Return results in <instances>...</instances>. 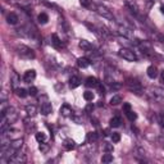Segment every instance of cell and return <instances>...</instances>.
Masks as SVG:
<instances>
[{
    "mask_svg": "<svg viewBox=\"0 0 164 164\" xmlns=\"http://www.w3.org/2000/svg\"><path fill=\"white\" fill-rule=\"evenodd\" d=\"M119 55H120V57H122L123 59L128 60V62H136V60H137L136 54L133 53L132 50L126 49V47H123V49H120V50H119Z\"/></svg>",
    "mask_w": 164,
    "mask_h": 164,
    "instance_id": "cell-1",
    "label": "cell"
},
{
    "mask_svg": "<svg viewBox=\"0 0 164 164\" xmlns=\"http://www.w3.org/2000/svg\"><path fill=\"white\" fill-rule=\"evenodd\" d=\"M18 54L21 55V57L27 58V59H32V58H35V54H33L32 49H30V47L24 46V45L18 46Z\"/></svg>",
    "mask_w": 164,
    "mask_h": 164,
    "instance_id": "cell-2",
    "label": "cell"
},
{
    "mask_svg": "<svg viewBox=\"0 0 164 164\" xmlns=\"http://www.w3.org/2000/svg\"><path fill=\"white\" fill-rule=\"evenodd\" d=\"M35 78H36V72L33 69H30L23 75V81L26 83H30V82H32Z\"/></svg>",
    "mask_w": 164,
    "mask_h": 164,
    "instance_id": "cell-3",
    "label": "cell"
},
{
    "mask_svg": "<svg viewBox=\"0 0 164 164\" xmlns=\"http://www.w3.org/2000/svg\"><path fill=\"white\" fill-rule=\"evenodd\" d=\"M51 112H53V105H51V103H49V101L42 103L41 104V114L49 115Z\"/></svg>",
    "mask_w": 164,
    "mask_h": 164,
    "instance_id": "cell-4",
    "label": "cell"
},
{
    "mask_svg": "<svg viewBox=\"0 0 164 164\" xmlns=\"http://www.w3.org/2000/svg\"><path fill=\"white\" fill-rule=\"evenodd\" d=\"M72 113H73V110L68 104H64L60 108V114L64 115V117H69V115H72Z\"/></svg>",
    "mask_w": 164,
    "mask_h": 164,
    "instance_id": "cell-5",
    "label": "cell"
},
{
    "mask_svg": "<svg viewBox=\"0 0 164 164\" xmlns=\"http://www.w3.org/2000/svg\"><path fill=\"white\" fill-rule=\"evenodd\" d=\"M80 85H81V78L78 76H72L69 78V87L71 89H76V87H78Z\"/></svg>",
    "mask_w": 164,
    "mask_h": 164,
    "instance_id": "cell-6",
    "label": "cell"
},
{
    "mask_svg": "<svg viewBox=\"0 0 164 164\" xmlns=\"http://www.w3.org/2000/svg\"><path fill=\"white\" fill-rule=\"evenodd\" d=\"M96 9H98V12L100 13L101 16H104V17H106V18H109V19H113V16H112V13L106 9V8H104V7H101V5H98L96 7Z\"/></svg>",
    "mask_w": 164,
    "mask_h": 164,
    "instance_id": "cell-7",
    "label": "cell"
},
{
    "mask_svg": "<svg viewBox=\"0 0 164 164\" xmlns=\"http://www.w3.org/2000/svg\"><path fill=\"white\" fill-rule=\"evenodd\" d=\"M146 75H148L149 78L154 80L155 77L158 76V69H157V67H155V66H150L148 69H146Z\"/></svg>",
    "mask_w": 164,
    "mask_h": 164,
    "instance_id": "cell-8",
    "label": "cell"
},
{
    "mask_svg": "<svg viewBox=\"0 0 164 164\" xmlns=\"http://www.w3.org/2000/svg\"><path fill=\"white\" fill-rule=\"evenodd\" d=\"M26 113H27L30 117H33V115H36V113H37V108H36V105H33V104L26 105Z\"/></svg>",
    "mask_w": 164,
    "mask_h": 164,
    "instance_id": "cell-9",
    "label": "cell"
},
{
    "mask_svg": "<svg viewBox=\"0 0 164 164\" xmlns=\"http://www.w3.org/2000/svg\"><path fill=\"white\" fill-rule=\"evenodd\" d=\"M85 85L87 86V87H96L99 85V81H98V78H95V77H87Z\"/></svg>",
    "mask_w": 164,
    "mask_h": 164,
    "instance_id": "cell-10",
    "label": "cell"
},
{
    "mask_svg": "<svg viewBox=\"0 0 164 164\" xmlns=\"http://www.w3.org/2000/svg\"><path fill=\"white\" fill-rule=\"evenodd\" d=\"M22 145H23V140H22V139H17V140H13V141L10 142V148H12L13 150H16V151L22 148Z\"/></svg>",
    "mask_w": 164,
    "mask_h": 164,
    "instance_id": "cell-11",
    "label": "cell"
},
{
    "mask_svg": "<svg viewBox=\"0 0 164 164\" xmlns=\"http://www.w3.org/2000/svg\"><path fill=\"white\" fill-rule=\"evenodd\" d=\"M18 16L14 14V13H9V14L7 16V22L9 24H17L18 23Z\"/></svg>",
    "mask_w": 164,
    "mask_h": 164,
    "instance_id": "cell-12",
    "label": "cell"
},
{
    "mask_svg": "<svg viewBox=\"0 0 164 164\" xmlns=\"http://www.w3.org/2000/svg\"><path fill=\"white\" fill-rule=\"evenodd\" d=\"M63 146H64V149H66L67 151H71V150H73V149L76 148V142L73 141V140H71V139H68V140L64 141Z\"/></svg>",
    "mask_w": 164,
    "mask_h": 164,
    "instance_id": "cell-13",
    "label": "cell"
},
{
    "mask_svg": "<svg viewBox=\"0 0 164 164\" xmlns=\"http://www.w3.org/2000/svg\"><path fill=\"white\" fill-rule=\"evenodd\" d=\"M120 123H122V119H120V117H113V118L109 120V126L113 127V128L119 127Z\"/></svg>",
    "mask_w": 164,
    "mask_h": 164,
    "instance_id": "cell-14",
    "label": "cell"
},
{
    "mask_svg": "<svg viewBox=\"0 0 164 164\" xmlns=\"http://www.w3.org/2000/svg\"><path fill=\"white\" fill-rule=\"evenodd\" d=\"M151 91H153V94L155 95V96H158L159 99H164V89H162V87H153Z\"/></svg>",
    "mask_w": 164,
    "mask_h": 164,
    "instance_id": "cell-15",
    "label": "cell"
},
{
    "mask_svg": "<svg viewBox=\"0 0 164 164\" xmlns=\"http://www.w3.org/2000/svg\"><path fill=\"white\" fill-rule=\"evenodd\" d=\"M77 63H78V66H80L81 68H87L90 64H91V62H90L87 58H78Z\"/></svg>",
    "mask_w": 164,
    "mask_h": 164,
    "instance_id": "cell-16",
    "label": "cell"
},
{
    "mask_svg": "<svg viewBox=\"0 0 164 164\" xmlns=\"http://www.w3.org/2000/svg\"><path fill=\"white\" fill-rule=\"evenodd\" d=\"M51 40H53V45L55 46V47H58V49H60V47H63V42L60 41V38L58 37V35H54L51 36Z\"/></svg>",
    "mask_w": 164,
    "mask_h": 164,
    "instance_id": "cell-17",
    "label": "cell"
},
{
    "mask_svg": "<svg viewBox=\"0 0 164 164\" xmlns=\"http://www.w3.org/2000/svg\"><path fill=\"white\" fill-rule=\"evenodd\" d=\"M80 47H81L82 50L89 51V50H91V49H92V45L90 44L89 41H86V40H81V41H80Z\"/></svg>",
    "mask_w": 164,
    "mask_h": 164,
    "instance_id": "cell-18",
    "label": "cell"
},
{
    "mask_svg": "<svg viewBox=\"0 0 164 164\" xmlns=\"http://www.w3.org/2000/svg\"><path fill=\"white\" fill-rule=\"evenodd\" d=\"M37 19H38V22H40V23L45 24V23H47V21H49V16H47L46 13H40Z\"/></svg>",
    "mask_w": 164,
    "mask_h": 164,
    "instance_id": "cell-19",
    "label": "cell"
},
{
    "mask_svg": "<svg viewBox=\"0 0 164 164\" xmlns=\"http://www.w3.org/2000/svg\"><path fill=\"white\" fill-rule=\"evenodd\" d=\"M122 103V98L119 96V95H114V96H112L110 99V104L112 105H118Z\"/></svg>",
    "mask_w": 164,
    "mask_h": 164,
    "instance_id": "cell-20",
    "label": "cell"
},
{
    "mask_svg": "<svg viewBox=\"0 0 164 164\" xmlns=\"http://www.w3.org/2000/svg\"><path fill=\"white\" fill-rule=\"evenodd\" d=\"M16 94H17V96H19V98H26L27 95H30L27 90H24V89H17Z\"/></svg>",
    "mask_w": 164,
    "mask_h": 164,
    "instance_id": "cell-21",
    "label": "cell"
},
{
    "mask_svg": "<svg viewBox=\"0 0 164 164\" xmlns=\"http://www.w3.org/2000/svg\"><path fill=\"white\" fill-rule=\"evenodd\" d=\"M101 162L103 163H110V162H113V155L109 154V153H106L103 155V158H101Z\"/></svg>",
    "mask_w": 164,
    "mask_h": 164,
    "instance_id": "cell-22",
    "label": "cell"
},
{
    "mask_svg": "<svg viewBox=\"0 0 164 164\" xmlns=\"http://www.w3.org/2000/svg\"><path fill=\"white\" fill-rule=\"evenodd\" d=\"M94 92H91V91H86V92H83V99L86 101H92L94 100Z\"/></svg>",
    "mask_w": 164,
    "mask_h": 164,
    "instance_id": "cell-23",
    "label": "cell"
},
{
    "mask_svg": "<svg viewBox=\"0 0 164 164\" xmlns=\"http://www.w3.org/2000/svg\"><path fill=\"white\" fill-rule=\"evenodd\" d=\"M35 137H36V140H37L38 142H44V141L46 140V136H45V133H42V132H36Z\"/></svg>",
    "mask_w": 164,
    "mask_h": 164,
    "instance_id": "cell-24",
    "label": "cell"
},
{
    "mask_svg": "<svg viewBox=\"0 0 164 164\" xmlns=\"http://www.w3.org/2000/svg\"><path fill=\"white\" fill-rule=\"evenodd\" d=\"M126 115H127V118H128L129 120H132V122H133V120H135V119L137 118V114H136L133 110H129V112H127Z\"/></svg>",
    "mask_w": 164,
    "mask_h": 164,
    "instance_id": "cell-25",
    "label": "cell"
},
{
    "mask_svg": "<svg viewBox=\"0 0 164 164\" xmlns=\"http://www.w3.org/2000/svg\"><path fill=\"white\" fill-rule=\"evenodd\" d=\"M87 140H89V141H96V140H98L96 132H89V133H87Z\"/></svg>",
    "mask_w": 164,
    "mask_h": 164,
    "instance_id": "cell-26",
    "label": "cell"
},
{
    "mask_svg": "<svg viewBox=\"0 0 164 164\" xmlns=\"http://www.w3.org/2000/svg\"><path fill=\"white\" fill-rule=\"evenodd\" d=\"M119 140H120V135L118 132L112 133V141H113V142H119Z\"/></svg>",
    "mask_w": 164,
    "mask_h": 164,
    "instance_id": "cell-27",
    "label": "cell"
},
{
    "mask_svg": "<svg viewBox=\"0 0 164 164\" xmlns=\"http://www.w3.org/2000/svg\"><path fill=\"white\" fill-rule=\"evenodd\" d=\"M85 110H86V113H91V112L94 110V104H92V103H90V104L86 105Z\"/></svg>",
    "mask_w": 164,
    "mask_h": 164,
    "instance_id": "cell-28",
    "label": "cell"
},
{
    "mask_svg": "<svg viewBox=\"0 0 164 164\" xmlns=\"http://www.w3.org/2000/svg\"><path fill=\"white\" fill-rule=\"evenodd\" d=\"M96 89L99 90V92H100L101 95H104V94H105V89H104V86H103V85L100 83V82H99V85L96 86Z\"/></svg>",
    "mask_w": 164,
    "mask_h": 164,
    "instance_id": "cell-29",
    "label": "cell"
},
{
    "mask_svg": "<svg viewBox=\"0 0 164 164\" xmlns=\"http://www.w3.org/2000/svg\"><path fill=\"white\" fill-rule=\"evenodd\" d=\"M28 94L31 95V96H36V94H37V89H36V87H30Z\"/></svg>",
    "mask_w": 164,
    "mask_h": 164,
    "instance_id": "cell-30",
    "label": "cell"
},
{
    "mask_svg": "<svg viewBox=\"0 0 164 164\" xmlns=\"http://www.w3.org/2000/svg\"><path fill=\"white\" fill-rule=\"evenodd\" d=\"M104 149H105V151L106 153H112L114 150V148L112 145H109V144H105V146H104Z\"/></svg>",
    "mask_w": 164,
    "mask_h": 164,
    "instance_id": "cell-31",
    "label": "cell"
},
{
    "mask_svg": "<svg viewBox=\"0 0 164 164\" xmlns=\"http://www.w3.org/2000/svg\"><path fill=\"white\" fill-rule=\"evenodd\" d=\"M123 110L126 112V113H127V112H129V110H132V109H131V104H128V103H124V104H123Z\"/></svg>",
    "mask_w": 164,
    "mask_h": 164,
    "instance_id": "cell-32",
    "label": "cell"
},
{
    "mask_svg": "<svg viewBox=\"0 0 164 164\" xmlns=\"http://www.w3.org/2000/svg\"><path fill=\"white\" fill-rule=\"evenodd\" d=\"M159 123H160V126L164 128V114L159 115Z\"/></svg>",
    "mask_w": 164,
    "mask_h": 164,
    "instance_id": "cell-33",
    "label": "cell"
},
{
    "mask_svg": "<svg viewBox=\"0 0 164 164\" xmlns=\"http://www.w3.org/2000/svg\"><path fill=\"white\" fill-rule=\"evenodd\" d=\"M80 1H81V4L83 7H90V1H89V0H80Z\"/></svg>",
    "mask_w": 164,
    "mask_h": 164,
    "instance_id": "cell-34",
    "label": "cell"
},
{
    "mask_svg": "<svg viewBox=\"0 0 164 164\" xmlns=\"http://www.w3.org/2000/svg\"><path fill=\"white\" fill-rule=\"evenodd\" d=\"M160 80H162V82L164 83V69L160 72Z\"/></svg>",
    "mask_w": 164,
    "mask_h": 164,
    "instance_id": "cell-35",
    "label": "cell"
},
{
    "mask_svg": "<svg viewBox=\"0 0 164 164\" xmlns=\"http://www.w3.org/2000/svg\"><path fill=\"white\" fill-rule=\"evenodd\" d=\"M160 12H162L163 14H164V5H162V7H160Z\"/></svg>",
    "mask_w": 164,
    "mask_h": 164,
    "instance_id": "cell-36",
    "label": "cell"
}]
</instances>
